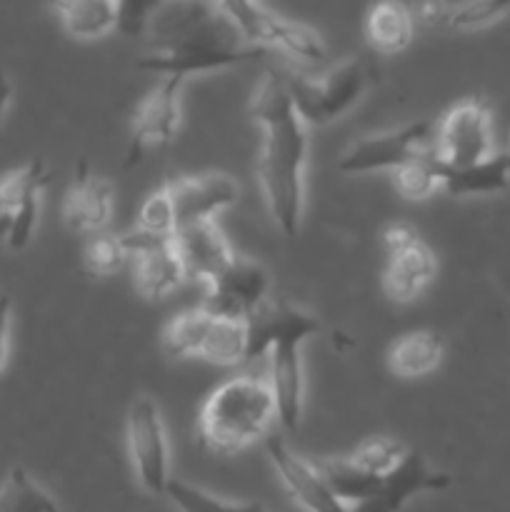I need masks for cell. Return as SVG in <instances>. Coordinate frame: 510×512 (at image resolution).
I'll return each instance as SVG.
<instances>
[{"label": "cell", "mask_w": 510, "mask_h": 512, "mask_svg": "<svg viewBox=\"0 0 510 512\" xmlns=\"http://www.w3.org/2000/svg\"><path fill=\"white\" fill-rule=\"evenodd\" d=\"M150 35L153 48L135 68L163 78L188 80L190 75L253 63L268 53L250 45L213 0H165Z\"/></svg>", "instance_id": "obj_1"}, {"label": "cell", "mask_w": 510, "mask_h": 512, "mask_svg": "<svg viewBox=\"0 0 510 512\" xmlns=\"http://www.w3.org/2000/svg\"><path fill=\"white\" fill-rule=\"evenodd\" d=\"M253 115L263 130L258 183L280 233L295 238L303 225L308 125L295 110L283 75H265L253 93Z\"/></svg>", "instance_id": "obj_2"}, {"label": "cell", "mask_w": 510, "mask_h": 512, "mask_svg": "<svg viewBox=\"0 0 510 512\" xmlns=\"http://www.w3.org/2000/svg\"><path fill=\"white\" fill-rule=\"evenodd\" d=\"M250 360H270V388L278 423L298 430L305 408V375L300 350L320 333V320L288 300H263L248 318Z\"/></svg>", "instance_id": "obj_3"}, {"label": "cell", "mask_w": 510, "mask_h": 512, "mask_svg": "<svg viewBox=\"0 0 510 512\" xmlns=\"http://www.w3.org/2000/svg\"><path fill=\"white\" fill-rule=\"evenodd\" d=\"M278 420L270 380L263 375H235L220 383L198 415L200 443L218 455H233L263 438Z\"/></svg>", "instance_id": "obj_4"}, {"label": "cell", "mask_w": 510, "mask_h": 512, "mask_svg": "<svg viewBox=\"0 0 510 512\" xmlns=\"http://www.w3.org/2000/svg\"><path fill=\"white\" fill-rule=\"evenodd\" d=\"M163 345L175 358H200L220 368H235L250 360L248 318L193 308L175 315L163 330Z\"/></svg>", "instance_id": "obj_5"}, {"label": "cell", "mask_w": 510, "mask_h": 512, "mask_svg": "<svg viewBox=\"0 0 510 512\" xmlns=\"http://www.w3.org/2000/svg\"><path fill=\"white\" fill-rule=\"evenodd\" d=\"M213 3L250 45L278 50L303 65L323 63L325 53H328L318 30L280 18V15L265 10L258 0H213Z\"/></svg>", "instance_id": "obj_6"}, {"label": "cell", "mask_w": 510, "mask_h": 512, "mask_svg": "<svg viewBox=\"0 0 510 512\" xmlns=\"http://www.w3.org/2000/svg\"><path fill=\"white\" fill-rule=\"evenodd\" d=\"M283 83L303 123L320 128L340 120L358 103L368 88V68L360 58H348L318 78L285 73Z\"/></svg>", "instance_id": "obj_7"}, {"label": "cell", "mask_w": 510, "mask_h": 512, "mask_svg": "<svg viewBox=\"0 0 510 512\" xmlns=\"http://www.w3.org/2000/svg\"><path fill=\"white\" fill-rule=\"evenodd\" d=\"M125 440L138 483L150 495H163L170 483V450L160 408L150 395H138L128 405Z\"/></svg>", "instance_id": "obj_8"}, {"label": "cell", "mask_w": 510, "mask_h": 512, "mask_svg": "<svg viewBox=\"0 0 510 512\" xmlns=\"http://www.w3.org/2000/svg\"><path fill=\"white\" fill-rule=\"evenodd\" d=\"M383 293L393 303H413L435 278V255L410 225L393 223L383 230Z\"/></svg>", "instance_id": "obj_9"}, {"label": "cell", "mask_w": 510, "mask_h": 512, "mask_svg": "<svg viewBox=\"0 0 510 512\" xmlns=\"http://www.w3.org/2000/svg\"><path fill=\"white\" fill-rule=\"evenodd\" d=\"M435 128L430 120H413L385 133L365 135L355 140L338 160V170L343 175H370L380 170L400 168L415 155L433 148Z\"/></svg>", "instance_id": "obj_10"}, {"label": "cell", "mask_w": 510, "mask_h": 512, "mask_svg": "<svg viewBox=\"0 0 510 512\" xmlns=\"http://www.w3.org/2000/svg\"><path fill=\"white\" fill-rule=\"evenodd\" d=\"M433 150L448 168L478 163L493 155V115L483 100H460L440 118Z\"/></svg>", "instance_id": "obj_11"}, {"label": "cell", "mask_w": 510, "mask_h": 512, "mask_svg": "<svg viewBox=\"0 0 510 512\" xmlns=\"http://www.w3.org/2000/svg\"><path fill=\"white\" fill-rule=\"evenodd\" d=\"M185 80L163 78L158 88L150 90L138 103L130 123L125 168L143 163L150 153L168 148L178 135L180 125V93Z\"/></svg>", "instance_id": "obj_12"}, {"label": "cell", "mask_w": 510, "mask_h": 512, "mask_svg": "<svg viewBox=\"0 0 510 512\" xmlns=\"http://www.w3.org/2000/svg\"><path fill=\"white\" fill-rule=\"evenodd\" d=\"M133 260V283L148 300H163L183 285L185 268L173 238H155L133 228L123 233Z\"/></svg>", "instance_id": "obj_13"}, {"label": "cell", "mask_w": 510, "mask_h": 512, "mask_svg": "<svg viewBox=\"0 0 510 512\" xmlns=\"http://www.w3.org/2000/svg\"><path fill=\"white\" fill-rule=\"evenodd\" d=\"M265 450L285 490L300 508L308 512H353L348 503L333 493L318 465L295 453L280 435H270L265 440Z\"/></svg>", "instance_id": "obj_14"}, {"label": "cell", "mask_w": 510, "mask_h": 512, "mask_svg": "<svg viewBox=\"0 0 510 512\" xmlns=\"http://www.w3.org/2000/svg\"><path fill=\"white\" fill-rule=\"evenodd\" d=\"M163 183L168 188L178 228L198 220H215L223 210L233 208L240 198L238 183L225 173L180 175Z\"/></svg>", "instance_id": "obj_15"}, {"label": "cell", "mask_w": 510, "mask_h": 512, "mask_svg": "<svg viewBox=\"0 0 510 512\" xmlns=\"http://www.w3.org/2000/svg\"><path fill=\"white\" fill-rule=\"evenodd\" d=\"M445 488H450V475L433 470L423 455L408 450V455L380 478L373 495L353 505V512H398L415 495L438 493Z\"/></svg>", "instance_id": "obj_16"}, {"label": "cell", "mask_w": 510, "mask_h": 512, "mask_svg": "<svg viewBox=\"0 0 510 512\" xmlns=\"http://www.w3.org/2000/svg\"><path fill=\"white\" fill-rule=\"evenodd\" d=\"M268 288V270L255 260L235 255L233 263L205 285V308L233 318H250L265 300Z\"/></svg>", "instance_id": "obj_17"}, {"label": "cell", "mask_w": 510, "mask_h": 512, "mask_svg": "<svg viewBox=\"0 0 510 512\" xmlns=\"http://www.w3.org/2000/svg\"><path fill=\"white\" fill-rule=\"evenodd\" d=\"M63 200V223L70 233L98 235L113 218L115 190L110 180L95 173L88 160H80L75 168Z\"/></svg>", "instance_id": "obj_18"}, {"label": "cell", "mask_w": 510, "mask_h": 512, "mask_svg": "<svg viewBox=\"0 0 510 512\" xmlns=\"http://www.w3.org/2000/svg\"><path fill=\"white\" fill-rule=\"evenodd\" d=\"M175 248L183 260L185 278L195 280L205 288L215 275L223 273L233 263L235 253L228 238L215 220H198V223L180 225L173 235Z\"/></svg>", "instance_id": "obj_19"}, {"label": "cell", "mask_w": 510, "mask_h": 512, "mask_svg": "<svg viewBox=\"0 0 510 512\" xmlns=\"http://www.w3.org/2000/svg\"><path fill=\"white\" fill-rule=\"evenodd\" d=\"M365 40L380 55L408 50L415 35V15L403 0H375L365 13Z\"/></svg>", "instance_id": "obj_20"}, {"label": "cell", "mask_w": 510, "mask_h": 512, "mask_svg": "<svg viewBox=\"0 0 510 512\" xmlns=\"http://www.w3.org/2000/svg\"><path fill=\"white\" fill-rule=\"evenodd\" d=\"M510 185V153H493L478 163L448 168L443 165V190L455 198L495 195Z\"/></svg>", "instance_id": "obj_21"}, {"label": "cell", "mask_w": 510, "mask_h": 512, "mask_svg": "<svg viewBox=\"0 0 510 512\" xmlns=\"http://www.w3.org/2000/svg\"><path fill=\"white\" fill-rule=\"evenodd\" d=\"M445 343L433 330H413L388 348V368L398 378H425L443 363Z\"/></svg>", "instance_id": "obj_22"}, {"label": "cell", "mask_w": 510, "mask_h": 512, "mask_svg": "<svg viewBox=\"0 0 510 512\" xmlns=\"http://www.w3.org/2000/svg\"><path fill=\"white\" fill-rule=\"evenodd\" d=\"M65 33L75 40H98L115 30V0H53Z\"/></svg>", "instance_id": "obj_23"}, {"label": "cell", "mask_w": 510, "mask_h": 512, "mask_svg": "<svg viewBox=\"0 0 510 512\" xmlns=\"http://www.w3.org/2000/svg\"><path fill=\"white\" fill-rule=\"evenodd\" d=\"M395 190L403 195L410 203H423V200L433 198L438 190H443V163L438 160L433 148L425 153L415 155L408 163L393 170Z\"/></svg>", "instance_id": "obj_24"}, {"label": "cell", "mask_w": 510, "mask_h": 512, "mask_svg": "<svg viewBox=\"0 0 510 512\" xmlns=\"http://www.w3.org/2000/svg\"><path fill=\"white\" fill-rule=\"evenodd\" d=\"M50 183V173L43 160H30L18 170H10L0 178V225L28 200L40 198Z\"/></svg>", "instance_id": "obj_25"}, {"label": "cell", "mask_w": 510, "mask_h": 512, "mask_svg": "<svg viewBox=\"0 0 510 512\" xmlns=\"http://www.w3.org/2000/svg\"><path fill=\"white\" fill-rule=\"evenodd\" d=\"M0 512H60L55 500L35 483L25 468H10L0 485Z\"/></svg>", "instance_id": "obj_26"}, {"label": "cell", "mask_w": 510, "mask_h": 512, "mask_svg": "<svg viewBox=\"0 0 510 512\" xmlns=\"http://www.w3.org/2000/svg\"><path fill=\"white\" fill-rule=\"evenodd\" d=\"M408 455V445L400 443L398 438H388V435H375V438L363 440L355 448V453L348 455L350 463L358 470L368 475H385Z\"/></svg>", "instance_id": "obj_27"}, {"label": "cell", "mask_w": 510, "mask_h": 512, "mask_svg": "<svg viewBox=\"0 0 510 512\" xmlns=\"http://www.w3.org/2000/svg\"><path fill=\"white\" fill-rule=\"evenodd\" d=\"M130 260V248L125 235H93L85 248V270L98 278H110L120 273L123 265Z\"/></svg>", "instance_id": "obj_28"}, {"label": "cell", "mask_w": 510, "mask_h": 512, "mask_svg": "<svg viewBox=\"0 0 510 512\" xmlns=\"http://www.w3.org/2000/svg\"><path fill=\"white\" fill-rule=\"evenodd\" d=\"M165 495L183 512H265L260 503H228V500L213 498L205 490L193 488V485L173 478H170L168 488H165Z\"/></svg>", "instance_id": "obj_29"}, {"label": "cell", "mask_w": 510, "mask_h": 512, "mask_svg": "<svg viewBox=\"0 0 510 512\" xmlns=\"http://www.w3.org/2000/svg\"><path fill=\"white\" fill-rule=\"evenodd\" d=\"M510 13V0H460L450 5L448 28L468 33V30L488 28Z\"/></svg>", "instance_id": "obj_30"}, {"label": "cell", "mask_w": 510, "mask_h": 512, "mask_svg": "<svg viewBox=\"0 0 510 512\" xmlns=\"http://www.w3.org/2000/svg\"><path fill=\"white\" fill-rule=\"evenodd\" d=\"M135 228L143 230L145 235H155V238H173L178 223H175V210L173 203H170L165 183H160L158 188L143 200Z\"/></svg>", "instance_id": "obj_31"}, {"label": "cell", "mask_w": 510, "mask_h": 512, "mask_svg": "<svg viewBox=\"0 0 510 512\" xmlns=\"http://www.w3.org/2000/svg\"><path fill=\"white\" fill-rule=\"evenodd\" d=\"M163 5L165 0H115V30L125 38L150 33V25Z\"/></svg>", "instance_id": "obj_32"}, {"label": "cell", "mask_w": 510, "mask_h": 512, "mask_svg": "<svg viewBox=\"0 0 510 512\" xmlns=\"http://www.w3.org/2000/svg\"><path fill=\"white\" fill-rule=\"evenodd\" d=\"M413 15L418 23L428 25V28H440V25H448L450 3L448 0H418Z\"/></svg>", "instance_id": "obj_33"}, {"label": "cell", "mask_w": 510, "mask_h": 512, "mask_svg": "<svg viewBox=\"0 0 510 512\" xmlns=\"http://www.w3.org/2000/svg\"><path fill=\"white\" fill-rule=\"evenodd\" d=\"M10 320H13V300L10 295L0 293V373L8 365L10 355Z\"/></svg>", "instance_id": "obj_34"}, {"label": "cell", "mask_w": 510, "mask_h": 512, "mask_svg": "<svg viewBox=\"0 0 510 512\" xmlns=\"http://www.w3.org/2000/svg\"><path fill=\"white\" fill-rule=\"evenodd\" d=\"M10 100H13V83H10L8 73L0 68V120H3L5 113H8Z\"/></svg>", "instance_id": "obj_35"}]
</instances>
